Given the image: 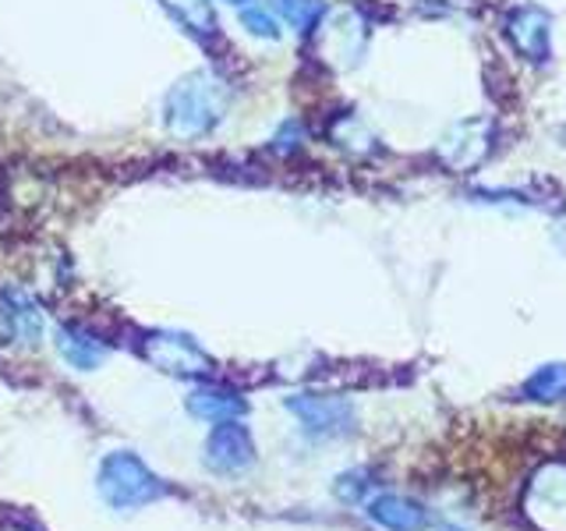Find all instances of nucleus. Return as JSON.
<instances>
[{"instance_id":"1","label":"nucleus","mask_w":566,"mask_h":531,"mask_svg":"<svg viewBox=\"0 0 566 531\" xmlns=\"http://www.w3.org/2000/svg\"><path fill=\"white\" fill-rule=\"evenodd\" d=\"M230 106V85L217 71H191L177 82L164 103V124L174 138H202L223 121Z\"/></svg>"},{"instance_id":"2","label":"nucleus","mask_w":566,"mask_h":531,"mask_svg":"<svg viewBox=\"0 0 566 531\" xmlns=\"http://www.w3.org/2000/svg\"><path fill=\"white\" fill-rule=\"evenodd\" d=\"M164 492V482L135 454L117 450L99 465V496L114 510H138L159 500Z\"/></svg>"},{"instance_id":"3","label":"nucleus","mask_w":566,"mask_h":531,"mask_svg":"<svg viewBox=\"0 0 566 531\" xmlns=\"http://www.w3.org/2000/svg\"><path fill=\"white\" fill-rule=\"evenodd\" d=\"M142 358L153 368L177 379H209L217 376V362L185 333H149L142 341Z\"/></svg>"},{"instance_id":"4","label":"nucleus","mask_w":566,"mask_h":531,"mask_svg":"<svg viewBox=\"0 0 566 531\" xmlns=\"http://www.w3.org/2000/svg\"><path fill=\"white\" fill-rule=\"evenodd\" d=\"M291 412L312 436H347L354 433V407L344 397L326 394H297L287 400Z\"/></svg>"},{"instance_id":"5","label":"nucleus","mask_w":566,"mask_h":531,"mask_svg":"<svg viewBox=\"0 0 566 531\" xmlns=\"http://www.w3.org/2000/svg\"><path fill=\"white\" fill-rule=\"evenodd\" d=\"M255 465V442L241 421H220L206 442V468L217 475H241Z\"/></svg>"},{"instance_id":"6","label":"nucleus","mask_w":566,"mask_h":531,"mask_svg":"<svg viewBox=\"0 0 566 531\" xmlns=\"http://www.w3.org/2000/svg\"><path fill=\"white\" fill-rule=\"evenodd\" d=\"M43 336L40 305L22 288H0V344L35 347Z\"/></svg>"},{"instance_id":"7","label":"nucleus","mask_w":566,"mask_h":531,"mask_svg":"<svg viewBox=\"0 0 566 531\" xmlns=\"http://www.w3.org/2000/svg\"><path fill=\"white\" fill-rule=\"evenodd\" d=\"M188 412L202 421H238L248 415V400L234 389H223V386H199L195 394L188 397Z\"/></svg>"},{"instance_id":"8","label":"nucleus","mask_w":566,"mask_h":531,"mask_svg":"<svg viewBox=\"0 0 566 531\" xmlns=\"http://www.w3.org/2000/svg\"><path fill=\"white\" fill-rule=\"evenodd\" d=\"M510 40L527 61L548 58V18L535 8H524L510 18Z\"/></svg>"},{"instance_id":"9","label":"nucleus","mask_w":566,"mask_h":531,"mask_svg":"<svg viewBox=\"0 0 566 531\" xmlns=\"http://www.w3.org/2000/svg\"><path fill=\"white\" fill-rule=\"evenodd\" d=\"M368 518L389 531H421L429 524V513L407 496H379V500H371Z\"/></svg>"},{"instance_id":"10","label":"nucleus","mask_w":566,"mask_h":531,"mask_svg":"<svg viewBox=\"0 0 566 531\" xmlns=\"http://www.w3.org/2000/svg\"><path fill=\"white\" fill-rule=\"evenodd\" d=\"M535 496H538V510L535 521L542 528L553 524V518H563V531H566V468H548L535 478Z\"/></svg>"},{"instance_id":"11","label":"nucleus","mask_w":566,"mask_h":531,"mask_svg":"<svg viewBox=\"0 0 566 531\" xmlns=\"http://www.w3.org/2000/svg\"><path fill=\"white\" fill-rule=\"evenodd\" d=\"M57 351L64 354V362L75 365V368H96L106 358V344L96 333H88L82 326L57 330Z\"/></svg>"},{"instance_id":"12","label":"nucleus","mask_w":566,"mask_h":531,"mask_svg":"<svg viewBox=\"0 0 566 531\" xmlns=\"http://www.w3.org/2000/svg\"><path fill=\"white\" fill-rule=\"evenodd\" d=\"M164 8L181 22L195 40H212L220 32V18L212 0H164Z\"/></svg>"},{"instance_id":"13","label":"nucleus","mask_w":566,"mask_h":531,"mask_svg":"<svg viewBox=\"0 0 566 531\" xmlns=\"http://www.w3.org/2000/svg\"><path fill=\"white\" fill-rule=\"evenodd\" d=\"M273 4L294 32H312L326 18L323 0H273Z\"/></svg>"},{"instance_id":"14","label":"nucleus","mask_w":566,"mask_h":531,"mask_svg":"<svg viewBox=\"0 0 566 531\" xmlns=\"http://www.w3.org/2000/svg\"><path fill=\"white\" fill-rule=\"evenodd\" d=\"M531 400H566V365H545L524 383Z\"/></svg>"},{"instance_id":"15","label":"nucleus","mask_w":566,"mask_h":531,"mask_svg":"<svg viewBox=\"0 0 566 531\" xmlns=\"http://www.w3.org/2000/svg\"><path fill=\"white\" fill-rule=\"evenodd\" d=\"M241 25L252 35H259V40H276V35H280V25H276L273 11H265L259 4H244L241 8Z\"/></svg>"},{"instance_id":"16","label":"nucleus","mask_w":566,"mask_h":531,"mask_svg":"<svg viewBox=\"0 0 566 531\" xmlns=\"http://www.w3.org/2000/svg\"><path fill=\"white\" fill-rule=\"evenodd\" d=\"M230 4H252V0H230Z\"/></svg>"},{"instance_id":"17","label":"nucleus","mask_w":566,"mask_h":531,"mask_svg":"<svg viewBox=\"0 0 566 531\" xmlns=\"http://www.w3.org/2000/svg\"><path fill=\"white\" fill-rule=\"evenodd\" d=\"M14 531H22V528H14Z\"/></svg>"}]
</instances>
